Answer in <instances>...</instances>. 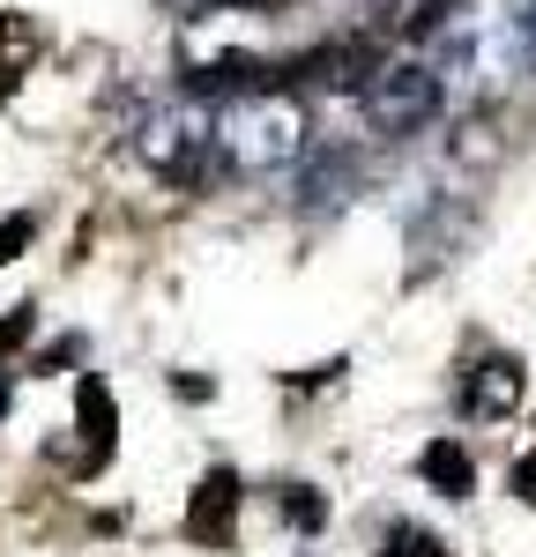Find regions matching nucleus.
<instances>
[{
    "mask_svg": "<svg viewBox=\"0 0 536 557\" xmlns=\"http://www.w3.org/2000/svg\"><path fill=\"white\" fill-rule=\"evenodd\" d=\"M410 30L440 60L454 97H499L529 60H522V23L499 0H425L410 8Z\"/></svg>",
    "mask_w": 536,
    "mask_h": 557,
    "instance_id": "obj_1",
    "label": "nucleus"
},
{
    "mask_svg": "<svg viewBox=\"0 0 536 557\" xmlns=\"http://www.w3.org/2000/svg\"><path fill=\"white\" fill-rule=\"evenodd\" d=\"M313 157V120L291 89H239L217 112V164L239 178L291 172Z\"/></svg>",
    "mask_w": 536,
    "mask_h": 557,
    "instance_id": "obj_2",
    "label": "nucleus"
},
{
    "mask_svg": "<svg viewBox=\"0 0 536 557\" xmlns=\"http://www.w3.org/2000/svg\"><path fill=\"white\" fill-rule=\"evenodd\" d=\"M447 75L433 52H410V60H380L373 67V83L357 89V104H365V127L388 134V141H402V134H425L433 120L447 112Z\"/></svg>",
    "mask_w": 536,
    "mask_h": 557,
    "instance_id": "obj_3",
    "label": "nucleus"
},
{
    "mask_svg": "<svg viewBox=\"0 0 536 557\" xmlns=\"http://www.w3.org/2000/svg\"><path fill=\"white\" fill-rule=\"evenodd\" d=\"M134 149H142V164L165 186H202V178L217 172V112L202 97H172V104H157L142 120Z\"/></svg>",
    "mask_w": 536,
    "mask_h": 557,
    "instance_id": "obj_4",
    "label": "nucleus"
},
{
    "mask_svg": "<svg viewBox=\"0 0 536 557\" xmlns=\"http://www.w3.org/2000/svg\"><path fill=\"white\" fill-rule=\"evenodd\" d=\"M373 67H380L373 38H336V45H320V52L299 60V75H313L320 89H365V83H373Z\"/></svg>",
    "mask_w": 536,
    "mask_h": 557,
    "instance_id": "obj_5",
    "label": "nucleus"
},
{
    "mask_svg": "<svg viewBox=\"0 0 536 557\" xmlns=\"http://www.w3.org/2000/svg\"><path fill=\"white\" fill-rule=\"evenodd\" d=\"M470 417H507L514 401H522V364L514 357H485L477 372H470Z\"/></svg>",
    "mask_w": 536,
    "mask_h": 557,
    "instance_id": "obj_6",
    "label": "nucleus"
},
{
    "mask_svg": "<svg viewBox=\"0 0 536 557\" xmlns=\"http://www.w3.org/2000/svg\"><path fill=\"white\" fill-rule=\"evenodd\" d=\"M231 513H239V483L217 469L194 491V506H186V535H194V543H223V535H231Z\"/></svg>",
    "mask_w": 536,
    "mask_h": 557,
    "instance_id": "obj_7",
    "label": "nucleus"
},
{
    "mask_svg": "<svg viewBox=\"0 0 536 557\" xmlns=\"http://www.w3.org/2000/svg\"><path fill=\"white\" fill-rule=\"evenodd\" d=\"M417 469H425V483H440L447 498H470V491H477V469H470V454H462L454 438H433Z\"/></svg>",
    "mask_w": 536,
    "mask_h": 557,
    "instance_id": "obj_8",
    "label": "nucleus"
},
{
    "mask_svg": "<svg viewBox=\"0 0 536 557\" xmlns=\"http://www.w3.org/2000/svg\"><path fill=\"white\" fill-rule=\"evenodd\" d=\"M75 409H83L89 461H105V454H112V394H105V380H83V386H75Z\"/></svg>",
    "mask_w": 536,
    "mask_h": 557,
    "instance_id": "obj_9",
    "label": "nucleus"
},
{
    "mask_svg": "<svg viewBox=\"0 0 536 557\" xmlns=\"http://www.w3.org/2000/svg\"><path fill=\"white\" fill-rule=\"evenodd\" d=\"M380 557H440V543L417 535V528H388V550H380Z\"/></svg>",
    "mask_w": 536,
    "mask_h": 557,
    "instance_id": "obj_10",
    "label": "nucleus"
},
{
    "mask_svg": "<svg viewBox=\"0 0 536 557\" xmlns=\"http://www.w3.org/2000/svg\"><path fill=\"white\" fill-rule=\"evenodd\" d=\"M23 246H31V215H8L0 223V260H15Z\"/></svg>",
    "mask_w": 536,
    "mask_h": 557,
    "instance_id": "obj_11",
    "label": "nucleus"
},
{
    "mask_svg": "<svg viewBox=\"0 0 536 557\" xmlns=\"http://www.w3.org/2000/svg\"><path fill=\"white\" fill-rule=\"evenodd\" d=\"M514 23H522V60H529V67H536V0H529V8H522V15H514Z\"/></svg>",
    "mask_w": 536,
    "mask_h": 557,
    "instance_id": "obj_12",
    "label": "nucleus"
},
{
    "mask_svg": "<svg viewBox=\"0 0 536 557\" xmlns=\"http://www.w3.org/2000/svg\"><path fill=\"white\" fill-rule=\"evenodd\" d=\"M514 491H522V498H536V461H522V469H514Z\"/></svg>",
    "mask_w": 536,
    "mask_h": 557,
    "instance_id": "obj_13",
    "label": "nucleus"
},
{
    "mask_svg": "<svg viewBox=\"0 0 536 557\" xmlns=\"http://www.w3.org/2000/svg\"><path fill=\"white\" fill-rule=\"evenodd\" d=\"M380 8H402V15H410V8H425V0H380Z\"/></svg>",
    "mask_w": 536,
    "mask_h": 557,
    "instance_id": "obj_14",
    "label": "nucleus"
},
{
    "mask_svg": "<svg viewBox=\"0 0 536 557\" xmlns=\"http://www.w3.org/2000/svg\"><path fill=\"white\" fill-rule=\"evenodd\" d=\"M0 409H8V386H0Z\"/></svg>",
    "mask_w": 536,
    "mask_h": 557,
    "instance_id": "obj_15",
    "label": "nucleus"
}]
</instances>
